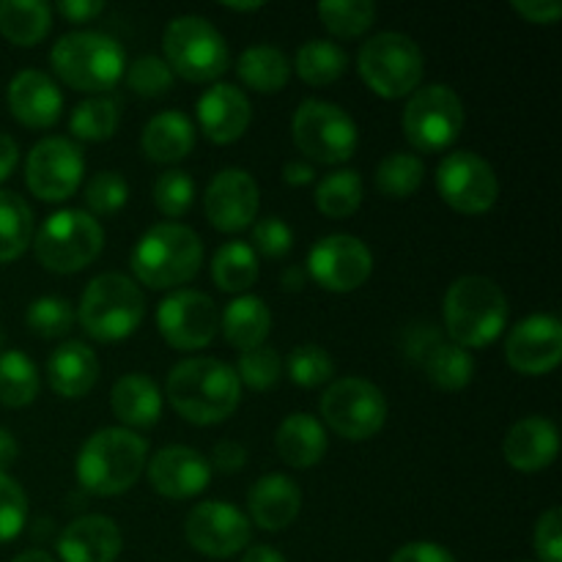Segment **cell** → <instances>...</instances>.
Segmentation results:
<instances>
[{"mask_svg": "<svg viewBox=\"0 0 562 562\" xmlns=\"http://www.w3.org/2000/svg\"><path fill=\"white\" fill-rule=\"evenodd\" d=\"M168 401L192 426H217L239 406L241 382L228 362L190 357L168 373Z\"/></svg>", "mask_w": 562, "mask_h": 562, "instance_id": "cell-1", "label": "cell"}, {"mask_svg": "<svg viewBox=\"0 0 562 562\" xmlns=\"http://www.w3.org/2000/svg\"><path fill=\"white\" fill-rule=\"evenodd\" d=\"M148 445L130 428H102L91 434L77 453L75 475L97 497L124 494L146 470Z\"/></svg>", "mask_w": 562, "mask_h": 562, "instance_id": "cell-2", "label": "cell"}, {"mask_svg": "<svg viewBox=\"0 0 562 562\" xmlns=\"http://www.w3.org/2000/svg\"><path fill=\"white\" fill-rule=\"evenodd\" d=\"M445 329L450 344L461 349H483L503 335L508 324V296L483 274H464L445 294Z\"/></svg>", "mask_w": 562, "mask_h": 562, "instance_id": "cell-3", "label": "cell"}, {"mask_svg": "<svg viewBox=\"0 0 562 562\" xmlns=\"http://www.w3.org/2000/svg\"><path fill=\"white\" fill-rule=\"evenodd\" d=\"M130 263L137 283L154 291L179 289L201 269L203 241L187 225L159 223L137 239Z\"/></svg>", "mask_w": 562, "mask_h": 562, "instance_id": "cell-4", "label": "cell"}, {"mask_svg": "<svg viewBox=\"0 0 562 562\" xmlns=\"http://www.w3.org/2000/svg\"><path fill=\"white\" fill-rule=\"evenodd\" d=\"M49 64L60 82L82 93H102L119 86L126 53L119 38L97 31H75L53 44Z\"/></svg>", "mask_w": 562, "mask_h": 562, "instance_id": "cell-5", "label": "cell"}, {"mask_svg": "<svg viewBox=\"0 0 562 562\" xmlns=\"http://www.w3.org/2000/svg\"><path fill=\"white\" fill-rule=\"evenodd\" d=\"M146 300L140 285L119 272H104L86 285L80 300V324L93 340L115 344L140 327Z\"/></svg>", "mask_w": 562, "mask_h": 562, "instance_id": "cell-6", "label": "cell"}, {"mask_svg": "<svg viewBox=\"0 0 562 562\" xmlns=\"http://www.w3.org/2000/svg\"><path fill=\"white\" fill-rule=\"evenodd\" d=\"M357 71L376 97L404 99L420 88L426 58L415 38L398 31H384L362 44L357 55Z\"/></svg>", "mask_w": 562, "mask_h": 562, "instance_id": "cell-7", "label": "cell"}, {"mask_svg": "<svg viewBox=\"0 0 562 562\" xmlns=\"http://www.w3.org/2000/svg\"><path fill=\"white\" fill-rule=\"evenodd\" d=\"M102 247V225L93 214L80 212V209H60L49 214L33 239L38 263L55 274H75L91 267Z\"/></svg>", "mask_w": 562, "mask_h": 562, "instance_id": "cell-8", "label": "cell"}, {"mask_svg": "<svg viewBox=\"0 0 562 562\" xmlns=\"http://www.w3.org/2000/svg\"><path fill=\"white\" fill-rule=\"evenodd\" d=\"M165 64L190 82H212L228 71L231 53L223 33L198 14H181L168 22L162 36Z\"/></svg>", "mask_w": 562, "mask_h": 562, "instance_id": "cell-9", "label": "cell"}, {"mask_svg": "<svg viewBox=\"0 0 562 562\" xmlns=\"http://www.w3.org/2000/svg\"><path fill=\"white\" fill-rule=\"evenodd\" d=\"M291 137L300 154L322 165H344L357 151V124L344 108L324 99H305L291 119Z\"/></svg>", "mask_w": 562, "mask_h": 562, "instance_id": "cell-10", "label": "cell"}, {"mask_svg": "<svg viewBox=\"0 0 562 562\" xmlns=\"http://www.w3.org/2000/svg\"><path fill=\"white\" fill-rule=\"evenodd\" d=\"M404 137L423 154L448 151L464 130V104L445 82L417 88L404 108Z\"/></svg>", "mask_w": 562, "mask_h": 562, "instance_id": "cell-11", "label": "cell"}, {"mask_svg": "<svg viewBox=\"0 0 562 562\" xmlns=\"http://www.w3.org/2000/svg\"><path fill=\"white\" fill-rule=\"evenodd\" d=\"M318 406L324 423L349 442L376 437L387 423V398L376 384L360 376H344L329 384Z\"/></svg>", "mask_w": 562, "mask_h": 562, "instance_id": "cell-12", "label": "cell"}, {"mask_svg": "<svg viewBox=\"0 0 562 562\" xmlns=\"http://www.w3.org/2000/svg\"><path fill=\"white\" fill-rule=\"evenodd\" d=\"M86 159L69 137H44L31 148L25 162L27 190L44 203H60L80 190Z\"/></svg>", "mask_w": 562, "mask_h": 562, "instance_id": "cell-13", "label": "cell"}, {"mask_svg": "<svg viewBox=\"0 0 562 562\" xmlns=\"http://www.w3.org/2000/svg\"><path fill=\"white\" fill-rule=\"evenodd\" d=\"M437 190L453 212L486 214L499 198V179L477 154L453 151L439 162Z\"/></svg>", "mask_w": 562, "mask_h": 562, "instance_id": "cell-14", "label": "cell"}, {"mask_svg": "<svg viewBox=\"0 0 562 562\" xmlns=\"http://www.w3.org/2000/svg\"><path fill=\"white\" fill-rule=\"evenodd\" d=\"M184 536L198 554L228 560L250 547L252 525L239 508L223 499L195 505L184 521Z\"/></svg>", "mask_w": 562, "mask_h": 562, "instance_id": "cell-15", "label": "cell"}, {"mask_svg": "<svg viewBox=\"0 0 562 562\" xmlns=\"http://www.w3.org/2000/svg\"><path fill=\"white\" fill-rule=\"evenodd\" d=\"M373 256L362 239L351 234H329L311 247L307 274L333 294H351L368 283Z\"/></svg>", "mask_w": 562, "mask_h": 562, "instance_id": "cell-16", "label": "cell"}, {"mask_svg": "<svg viewBox=\"0 0 562 562\" xmlns=\"http://www.w3.org/2000/svg\"><path fill=\"white\" fill-rule=\"evenodd\" d=\"M159 335L179 351L203 349L220 329V311L212 296L192 289H179L157 307Z\"/></svg>", "mask_w": 562, "mask_h": 562, "instance_id": "cell-17", "label": "cell"}, {"mask_svg": "<svg viewBox=\"0 0 562 562\" xmlns=\"http://www.w3.org/2000/svg\"><path fill=\"white\" fill-rule=\"evenodd\" d=\"M505 357L525 376L552 373L562 360V324L549 313L521 318L505 340Z\"/></svg>", "mask_w": 562, "mask_h": 562, "instance_id": "cell-18", "label": "cell"}, {"mask_svg": "<svg viewBox=\"0 0 562 562\" xmlns=\"http://www.w3.org/2000/svg\"><path fill=\"white\" fill-rule=\"evenodd\" d=\"M258 206H261V190H258L256 179L241 168L220 170L203 195L209 223L223 234L250 228Z\"/></svg>", "mask_w": 562, "mask_h": 562, "instance_id": "cell-19", "label": "cell"}, {"mask_svg": "<svg viewBox=\"0 0 562 562\" xmlns=\"http://www.w3.org/2000/svg\"><path fill=\"white\" fill-rule=\"evenodd\" d=\"M212 467L203 453L187 445L162 448L148 461V481L154 492L168 499H190L209 486Z\"/></svg>", "mask_w": 562, "mask_h": 562, "instance_id": "cell-20", "label": "cell"}, {"mask_svg": "<svg viewBox=\"0 0 562 562\" xmlns=\"http://www.w3.org/2000/svg\"><path fill=\"white\" fill-rule=\"evenodd\" d=\"M9 113L31 130H47L58 124L60 110H64V97H60L58 82L38 69H25L9 82Z\"/></svg>", "mask_w": 562, "mask_h": 562, "instance_id": "cell-21", "label": "cell"}, {"mask_svg": "<svg viewBox=\"0 0 562 562\" xmlns=\"http://www.w3.org/2000/svg\"><path fill=\"white\" fill-rule=\"evenodd\" d=\"M121 549H124L121 527L102 514H88L69 521L58 538L60 562H115Z\"/></svg>", "mask_w": 562, "mask_h": 562, "instance_id": "cell-22", "label": "cell"}, {"mask_svg": "<svg viewBox=\"0 0 562 562\" xmlns=\"http://www.w3.org/2000/svg\"><path fill=\"white\" fill-rule=\"evenodd\" d=\"M198 124L201 132L217 146H228L236 143L247 132L252 119L250 99L239 91V88L228 86V82H217L209 88L201 99H198Z\"/></svg>", "mask_w": 562, "mask_h": 562, "instance_id": "cell-23", "label": "cell"}, {"mask_svg": "<svg viewBox=\"0 0 562 562\" xmlns=\"http://www.w3.org/2000/svg\"><path fill=\"white\" fill-rule=\"evenodd\" d=\"M505 461L519 472H541L552 467L560 453L558 426L547 417H525L516 426H510L508 437L503 442Z\"/></svg>", "mask_w": 562, "mask_h": 562, "instance_id": "cell-24", "label": "cell"}, {"mask_svg": "<svg viewBox=\"0 0 562 562\" xmlns=\"http://www.w3.org/2000/svg\"><path fill=\"white\" fill-rule=\"evenodd\" d=\"M247 505H250V519L256 521L261 530L280 532L300 516L302 510V492L289 475H263L256 486L247 494Z\"/></svg>", "mask_w": 562, "mask_h": 562, "instance_id": "cell-25", "label": "cell"}, {"mask_svg": "<svg viewBox=\"0 0 562 562\" xmlns=\"http://www.w3.org/2000/svg\"><path fill=\"white\" fill-rule=\"evenodd\" d=\"M49 387L64 398H82L99 379V357L91 346L80 340L58 346L47 362Z\"/></svg>", "mask_w": 562, "mask_h": 562, "instance_id": "cell-26", "label": "cell"}, {"mask_svg": "<svg viewBox=\"0 0 562 562\" xmlns=\"http://www.w3.org/2000/svg\"><path fill=\"white\" fill-rule=\"evenodd\" d=\"M327 431L322 420L307 412H294L285 417L274 434V448L278 456L294 470H311L327 453Z\"/></svg>", "mask_w": 562, "mask_h": 562, "instance_id": "cell-27", "label": "cell"}, {"mask_svg": "<svg viewBox=\"0 0 562 562\" xmlns=\"http://www.w3.org/2000/svg\"><path fill=\"white\" fill-rule=\"evenodd\" d=\"M140 148L151 162H181L195 148V126L181 110H165L146 124Z\"/></svg>", "mask_w": 562, "mask_h": 562, "instance_id": "cell-28", "label": "cell"}, {"mask_svg": "<svg viewBox=\"0 0 562 562\" xmlns=\"http://www.w3.org/2000/svg\"><path fill=\"white\" fill-rule=\"evenodd\" d=\"M110 406L124 428H151L162 415V393L146 373H126L113 384Z\"/></svg>", "mask_w": 562, "mask_h": 562, "instance_id": "cell-29", "label": "cell"}, {"mask_svg": "<svg viewBox=\"0 0 562 562\" xmlns=\"http://www.w3.org/2000/svg\"><path fill=\"white\" fill-rule=\"evenodd\" d=\"M220 324H223L225 340L231 346H236V349L247 351L256 349V346H263V340L269 338L272 311H269L261 296L241 294L225 305Z\"/></svg>", "mask_w": 562, "mask_h": 562, "instance_id": "cell-30", "label": "cell"}, {"mask_svg": "<svg viewBox=\"0 0 562 562\" xmlns=\"http://www.w3.org/2000/svg\"><path fill=\"white\" fill-rule=\"evenodd\" d=\"M236 75L256 93H278L289 86L291 64L283 49L272 47V44H256L239 55Z\"/></svg>", "mask_w": 562, "mask_h": 562, "instance_id": "cell-31", "label": "cell"}, {"mask_svg": "<svg viewBox=\"0 0 562 562\" xmlns=\"http://www.w3.org/2000/svg\"><path fill=\"white\" fill-rule=\"evenodd\" d=\"M53 27V9L44 0H0V33L16 47H36Z\"/></svg>", "mask_w": 562, "mask_h": 562, "instance_id": "cell-32", "label": "cell"}, {"mask_svg": "<svg viewBox=\"0 0 562 562\" xmlns=\"http://www.w3.org/2000/svg\"><path fill=\"white\" fill-rule=\"evenodd\" d=\"M294 69L300 80L307 86H329V82L340 80L349 69V55L340 44L329 42V38H311L300 47L294 60Z\"/></svg>", "mask_w": 562, "mask_h": 562, "instance_id": "cell-33", "label": "cell"}, {"mask_svg": "<svg viewBox=\"0 0 562 562\" xmlns=\"http://www.w3.org/2000/svg\"><path fill=\"white\" fill-rule=\"evenodd\" d=\"M212 278L220 291L245 294L258 280V258L247 241H225L212 261Z\"/></svg>", "mask_w": 562, "mask_h": 562, "instance_id": "cell-34", "label": "cell"}, {"mask_svg": "<svg viewBox=\"0 0 562 562\" xmlns=\"http://www.w3.org/2000/svg\"><path fill=\"white\" fill-rule=\"evenodd\" d=\"M33 245V212L16 192L0 190V263H11Z\"/></svg>", "mask_w": 562, "mask_h": 562, "instance_id": "cell-35", "label": "cell"}, {"mask_svg": "<svg viewBox=\"0 0 562 562\" xmlns=\"http://www.w3.org/2000/svg\"><path fill=\"white\" fill-rule=\"evenodd\" d=\"M38 371L25 351H3L0 355V404L20 409L36 401Z\"/></svg>", "mask_w": 562, "mask_h": 562, "instance_id": "cell-36", "label": "cell"}, {"mask_svg": "<svg viewBox=\"0 0 562 562\" xmlns=\"http://www.w3.org/2000/svg\"><path fill=\"white\" fill-rule=\"evenodd\" d=\"M362 203V179L357 170H333L316 187V209L333 220L351 217Z\"/></svg>", "mask_w": 562, "mask_h": 562, "instance_id": "cell-37", "label": "cell"}, {"mask_svg": "<svg viewBox=\"0 0 562 562\" xmlns=\"http://www.w3.org/2000/svg\"><path fill=\"white\" fill-rule=\"evenodd\" d=\"M119 102L110 97H91L80 102L71 113L69 130L77 140L86 143H102L110 140L119 130Z\"/></svg>", "mask_w": 562, "mask_h": 562, "instance_id": "cell-38", "label": "cell"}, {"mask_svg": "<svg viewBox=\"0 0 562 562\" xmlns=\"http://www.w3.org/2000/svg\"><path fill=\"white\" fill-rule=\"evenodd\" d=\"M423 179H426V165L420 157L406 151H395L384 157L376 168V190L382 195L395 198H409L420 190Z\"/></svg>", "mask_w": 562, "mask_h": 562, "instance_id": "cell-39", "label": "cell"}, {"mask_svg": "<svg viewBox=\"0 0 562 562\" xmlns=\"http://www.w3.org/2000/svg\"><path fill=\"white\" fill-rule=\"evenodd\" d=\"M423 368L439 390H464L475 376V360H472L470 351L448 344V340L423 362Z\"/></svg>", "mask_w": 562, "mask_h": 562, "instance_id": "cell-40", "label": "cell"}, {"mask_svg": "<svg viewBox=\"0 0 562 562\" xmlns=\"http://www.w3.org/2000/svg\"><path fill=\"white\" fill-rule=\"evenodd\" d=\"M318 16L327 31L338 38H357L376 20V5L371 0H327L318 3Z\"/></svg>", "mask_w": 562, "mask_h": 562, "instance_id": "cell-41", "label": "cell"}, {"mask_svg": "<svg viewBox=\"0 0 562 562\" xmlns=\"http://www.w3.org/2000/svg\"><path fill=\"white\" fill-rule=\"evenodd\" d=\"M27 329L44 340L64 338L75 327V307L64 296H38L25 313Z\"/></svg>", "mask_w": 562, "mask_h": 562, "instance_id": "cell-42", "label": "cell"}, {"mask_svg": "<svg viewBox=\"0 0 562 562\" xmlns=\"http://www.w3.org/2000/svg\"><path fill=\"white\" fill-rule=\"evenodd\" d=\"M335 373V362L333 357L327 355V349L316 344H305L296 346L294 351L289 355V376L291 382L300 384V387H322L333 379Z\"/></svg>", "mask_w": 562, "mask_h": 562, "instance_id": "cell-43", "label": "cell"}, {"mask_svg": "<svg viewBox=\"0 0 562 562\" xmlns=\"http://www.w3.org/2000/svg\"><path fill=\"white\" fill-rule=\"evenodd\" d=\"M280 373H283V362L280 355L269 346H256V349L241 351L239 366H236V376L241 384H247L250 390H272L280 382Z\"/></svg>", "mask_w": 562, "mask_h": 562, "instance_id": "cell-44", "label": "cell"}, {"mask_svg": "<svg viewBox=\"0 0 562 562\" xmlns=\"http://www.w3.org/2000/svg\"><path fill=\"white\" fill-rule=\"evenodd\" d=\"M126 86L137 93V97L157 99L173 88V71L157 55H143L135 64L126 66Z\"/></svg>", "mask_w": 562, "mask_h": 562, "instance_id": "cell-45", "label": "cell"}, {"mask_svg": "<svg viewBox=\"0 0 562 562\" xmlns=\"http://www.w3.org/2000/svg\"><path fill=\"white\" fill-rule=\"evenodd\" d=\"M154 203L165 217H184L195 203V184L184 170H168L154 184Z\"/></svg>", "mask_w": 562, "mask_h": 562, "instance_id": "cell-46", "label": "cell"}, {"mask_svg": "<svg viewBox=\"0 0 562 562\" xmlns=\"http://www.w3.org/2000/svg\"><path fill=\"white\" fill-rule=\"evenodd\" d=\"M130 201V184L115 170H102L86 184V203L93 214H115Z\"/></svg>", "mask_w": 562, "mask_h": 562, "instance_id": "cell-47", "label": "cell"}, {"mask_svg": "<svg viewBox=\"0 0 562 562\" xmlns=\"http://www.w3.org/2000/svg\"><path fill=\"white\" fill-rule=\"evenodd\" d=\"M27 521V497L20 483L0 475V543L14 541Z\"/></svg>", "mask_w": 562, "mask_h": 562, "instance_id": "cell-48", "label": "cell"}, {"mask_svg": "<svg viewBox=\"0 0 562 562\" xmlns=\"http://www.w3.org/2000/svg\"><path fill=\"white\" fill-rule=\"evenodd\" d=\"M252 250L261 252L263 258H283L294 247V234L280 217H263L252 225Z\"/></svg>", "mask_w": 562, "mask_h": 562, "instance_id": "cell-49", "label": "cell"}, {"mask_svg": "<svg viewBox=\"0 0 562 562\" xmlns=\"http://www.w3.org/2000/svg\"><path fill=\"white\" fill-rule=\"evenodd\" d=\"M536 554L541 562H562V514L560 508H549L536 525Z\"/></svg>", "mask_w": 562, "mask_h": 562, "instance_id": "cell-50", "label": "cell"}, {"mask_svg": "<svg viewBox=\"0 0 562 562\" xmlns=\"http://www.w3.org/2000/svg\"><path fill=\"white\" fill-rule=\"evenodd\" d=\"M442 344L445 338L439 335V329L434 324H417V327H409L404 333V351L417 366H423Z\"/></svg>", "mask_w": 562, "mask_h": 562, "instance_id": "cell-51", "label": "cell"}, {"mask_svg": "<svg viewBox=\"0 0 562 562\" xmlns=\"http://www.w3.org/2000/svg\"><path fill=\"white\" fill-rule=\"evenodd\" d=\"M510 9L532 25H554L562 16V5L558 0H514Z\"/></svg>", "mask_w": 562, "mask_h": 562, "instance_id": "cell-52", "label": "cell"}, {"mask_svg": "<svg viewBox=\"0 0 562 562\" xmlns=\"http://www.w3.org/2000/svg\"><path fill=\"white\" fill-rule=\"evenodd\" d=\"M390 562H459L442 543L431 541H415L401 547L398 552L390 558Z\"/></svg>", "mask_w": 562, "mask_h": 562, "instance_id": "cell-53", "label": "cell"}, {"mask_svg": "<svg viewBox=\"0 0 562 562\" xmlns=\"http://www.w3.org/2000/svg\"><path fill=\"white\" fill-rule=\"evenodd\" d=\"M245 461H247L245 445L234 442V439H223V442L214 445L212 464H209V467H214V470L231 475V472H239L241 467H245Z\"/></svg>", "mask_w": 562, "mask_h": 562, "instance_id": "cell-54", "label": "cell"}, {"mask_svg": "<svg viewBox=\"0 0 562 562\" xmlns=\"http://www.w3.org/2000/svg\"><path fill=\"white\" fill-rule=\"evenodd\" d=\"M104 11L102 0H64L58 3V14L66 22H91L93 16H99Z\"/></svg>", "mask_w": 562, "mask_h": 562, "instance_id": "cell-55", "label": "cell"}, {"mask_svg": "<svg viewBox=\"0 0 562 562\" xmlns=\"http://www.w3.org/2000/svg\"><path fill=\"white\" fill-rule=\"evenodd\" d=\"M16 159H20V146H16L14 137L0 132V181H5L14 173Z\"/></svg>", "mask_w": 562, "mask_h": 562, "instance_id": "cell-56", "label": "cell"}, {"mask_svg": "<svg viewBox=\"0 0 562 562\" xmlns=\"http://www.w3.org/2000/svg\"><path fill=\"white\" fill-rule=\"evenodd\" d=\"M283 179L285 184L291 187H305L316 179V170H313V165L300 162V159H291V162H285L283 168Z\"/></svg>", "mask_w": 562, "mask_h": 562, "instance_id": "cell-57", "label": "cell"}, {"mask_svg": "<svg viewBox=\"0 0 562 562\" xmlns=\"http://www.w3.org/2000/svg\"><path fill=\"white\" fill-rule=\"evenodd\" d=\"M16 459H20V445H16L14 434L0 428V475H5V470L14 467Z\"/></svg>", "mask_w": 562, "mask_h": 562, "instance_id": "cell-58", "label": "cell"}, {"mask_svg": "<svg viewBox=\"0 0 562 562\" xmlns=\"http://www.w3.org/2000/svg\"><path fill=\"white\" fill-rule=\"evenodd\" d=\"M241 562H285L283 554L274 547H267V543H258V547H250L245 552Z\"/></svg>", "mask_w": 562, "mask_h": 562, "instance_id": "cell-59", "label": "cell"}, {"mask_svg": "<svg viewBox=\"0 0 562 562\" xmlns=\"http://www.w3.org/2000/svg\"><path fill=\"white\" fill-rule=\"evenodd\" d=\"M285 291H302L305 289V272L300 267H289L283 274Z\"/></svg>", "mask_w": 562, "mask_h": 562, "instance_id": "cell-60", "label": "cell"}, {"mask_svg": "<svg viewBox=\"0 0 562 562\" xmlns=\"http://www.w3.org/2000/svg\"><path fill=\"white\" fill-rule=\"evenodd\" d=\"M11 562H55V558H53V554L42 552V549H27V552L16 554V558Z\"/></svg>", "mask_w": 562, "mask_h": 562, "instance_id": "cell-61", "label": "cell"}, {"mask_svg": "<svg viewBox=\"0 0 562 562\" xmlns=\"http://www.w3.org/2000/svg\"><path fill=\"white\" fill-rule=\"evenodd\" d=\"M225 9H231V11H258V9H263V3H225Z\"/></svg>", "mask_w": 562, "mask_h": 562, "instance_id": "cell-62", "label": "cell"}, {"mask_svg": "<svg viewBox=\"0 0 562 562\" xmlns=\"http://www.w3.org/2000/svg\"><path fill=\"white\" fill-rule=\"evenodd\" d=\"M3 344H5V335H3V327H0V355H3Z\"/></svg>", "mask_w": 562, "mask_h": 562, "instance_id": "cell-63", "label": "cell"}]
</instances>
